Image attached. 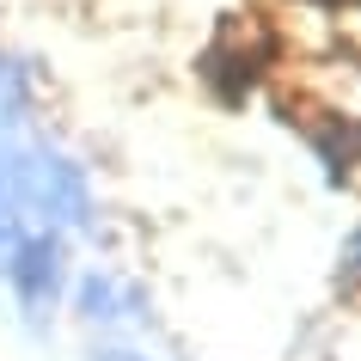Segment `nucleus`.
<instances>
[{"instance_id": "nucleus-1", "label": "nucleus", "mask_w": 361, "mask_h": 361, "mask_svg": "<svg viewBox=\"0 0 361 361\" xmlns=\"http://www.w3.org/2000/svg\"><path fill=\"white\" fill-rule=\"evenodd\" d=\"M269 31L251 13H233L227 25H221V37L209 43V56H202V80L214 86V98H227V104H239V98L257 86V74H264L269 61Z\"/></svg>"}, {"instance_id": "nucleus-2", "label": "nucleus", "mask_w": 361, "mask_h": 361, "mask_svg": "<svg viewBox=\"0 0 361 361\" xmlns=\"http://www.w3.org/2000/svg\"><path fill=\"white\" fill-rule=\"evenodd\" d=\"M6 276L19 288V300L31 306V312H43V306L56 300V288H61V245L56 239H19Z\"/></svg>"}, {"instance_id": "nucleus-3", "label": "nucleus", "mask_w": 361, "mask_h": 361, "mask_svg": "<svg viewBox=\"0 0 361 361\" xmlns=\"http://www.w3.org/2000/svg\"><path fill=\"white\" fill-rule=\"evenodd\" d=\"M306 135H312V147L324 153V166H331V178H349V166H355L361 153V129H349V123H306Z\"/></svg>"}, {"instance_id": "nucleus-4", "label": "nucleus", "mask_w": 361, "mask_h": 361, "mask_svg": "<svg viewBox=\"0 0 361 361\" xmlns=\"http://www.w3.org/2000/svg\"><path fill=\"white\" fill-rule=\"evenodd\" d=\"M80 312L86 319H123V294H116L111 276H86L80 282Z\"/></svg>"}, {"instance_id": "nucleus-5", "label": "nucleus", "mask_w": 361, "mask_h": 361, "mask_svg": "<svg viewBox=\"0 0 361 361\" xmlns=\"http://www.w3.org/2000/svg\"><path fill=\"white\" fill-rule=\"evenodd\" d=\"M98 361H141V355H129V349H111V355H98Z\"/></svg>"}, {"instance_id": "nucleus-6", "label": "nucleus", "mask_w": 361, "mask_h": 361, "mask_svg": "<svg viewBox=\"0 0 361 361\" xmlns=\"http://www.w3.org/2000/svg\"><path fill=\"white\" fill-rule=\"evenodd\" d=\"M331 6H361V0H331Z\"/></svg>"}]
</instances>
